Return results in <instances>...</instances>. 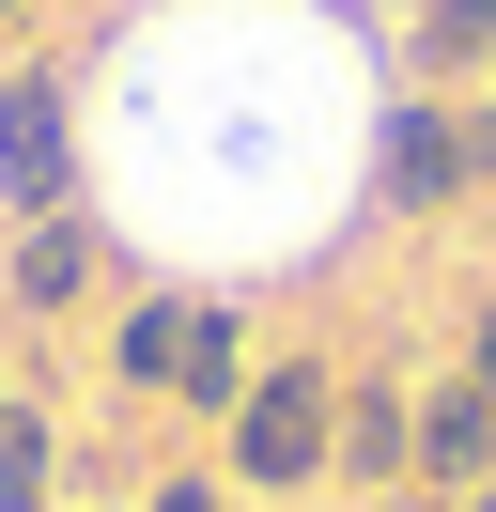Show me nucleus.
Segmentation results:
<instances>
[{
	"instance_id": "f257e3e1",
	"label": "nucleus",
	"mask_w": 496,
	"mask_h": 512,
	"mask_svg": "<svg viewBox=\"0 0 496 512\" xmlns=\"http://www.w3.org/2000/svg\"><path fill=\"white\" fill-rule=\"evenodd\" d=\"M496 187V109H450V94H403L388 140H372V202L388 218H434V202Z\"/></svg>"
},
{
	"instance_id": "f03ea898",
	"label": "nucleus",
	"mask_w": 496,
	"mask_h": 512,
	"mask_svg": "<svg viewBox=\"0 0 496 512\" xmlns=\"http://www.w3.org/2000/svg\"><path fill=\"white\" fill-rule=\"evenodd\" d=\"M326 450H341V388L310 373V357L248 373V404H233V466H248V481H310Z\"/></svg>"
},
{
	"instance_id": "7ed1b4c3",
	"label": "nucleus",
	"mask_w": 496,
	"mask_h": 512,
	"mask_svg": "<svg viewBox=\"0 0 496 512\" xmlns=\"http://www.w3.org/2000/svg\"><path fill=\"white\" fill-rule=\"evenodd\" d=\"M124 373H140V388H186V404H248V357H233V326H217L202 295L124 311Z\"/></svg>"
},
{
	"instance_id": "20e7f679",
	"label": "nucleus",
	"mask_w": 496,
	"mask_h": 512,
	"mask_svg": "<svg viewBox=\"0 0 496 512\" xmlns=\"http://www.w3.org/2000/svg\"><path fill=\"white\" fill-rule=\"evenodd\" d=\"M0 202H31V218L62 202V94L47 78H0Z\"/></svg>"
},
{
	"instance_id": "39448f33",
	"label": "nucleus",
	"mask_w": 496,
	"mask_h": 512,
	"mask_svg": "<svg viewBox=\"0 0 496 512\" xmlns=\"http://www.w3.org/2000/svg\"><path fill=\"white\" fill-rule=\"evenodd\" d=\"M419 466L434 481H481L496 466V404H481V388H434V404H419Z\"/></svg>"
},
{
	"instance_id": "423d86ee",
	"label": "nucleus",
	"mask_w": 496,
	"mask_h": 512,
	"mask_svg": "<svg viewBox=\"0 0 496 512\" xmlns=\"http://www.w3.org/2000/svg\"><path fill=\"white\" fill-rule=\"evenodd\" d=\"M341 466H357V481H403V466H419V404L357 388V404H341Z\"/></svg>"
},
{
	"instance_id": "0eeeda50",
	"label": "nucleus",
	"mask_w": 496,
	"mask_h": 512,
	"mask_svg": "<svg viewBox=\"0 0 496 512\" xmlns=\"http://www.w3.org/2000/svg\"><path fill=\"white\" fill-rule=\"evenodd\" d=\"M419 63H434V78L496 63V0H419Z\"/></svg>"
},
{
	"instance_id": "6e6552de",
	"label": "nucleus",
	"mask_w": 496,
	"mask_h": 512,
	"mask_svg": "<svg viewBox=\"0 0 496 512\" xmlns=\"http://www.w3.org/2000/svg\"><path fill=\"white\" fill-rule=\"evenodd\" d=\"M78 280H93V249H78L62 218H31V249H16V295H31V311H62Z\"/></svg>"
},
{
	"instance_id": "1a4fd4ad",
	"label": "nucleus",
	"mask_w": 496,
	"mask_h": 512,
	"mask_svg": "<svg viewBox=\"0 0 496 512\" xmlns=\"http://www.w3.org/2000/svg\"><path fill=\"white\" fill-rule=\"evenodd\" d=\"M31 497H47V419L0 404V512H31Z\"/></svg>"
},
{
	"instance_id": "9d476101",
	"label": "nucleus",
	"mask_w": 496,
	"mask_h": 512,
	"mask_svg": "<svg viewBox=\"0 0 496 512\" xmlns=\"http://www.w3.org/2000/svg\"><path fill=\"white\" fill-rule=\"evenodd\" d=\"M465 388H481V404H496V311H481V357H465Z\"/></svg>"
},
{
	"instance_id": "9b49d317",
	"label": "nucleus",
	"mask_w": 496,
	"mask_h": 512,
	"mask_svg": "<svg viewBox=\"0 0 496 512\" xmlns=\"http://www.w3.org/2000/svg\"><path fill=\"white\" fill-rule=\"evenodd\" d=\"M155 512H217V481H171V497H155Z\"/></svg>"
},
{
	"instance_id": "f8f14e48",
	"label": "nucleus",
	"mask_w": 496,
	"mask_h": 512,
	"mask_svg": "<svg viewBox=\"0 0 496 512\" xmlns=\"http://www.w3.org/2000/svg\"><path fill=\"white\" fill-rule=\"evenodd\" d=\"M0 16H16V0H0Z\"/></svg>"
},
{
	"instance_id": "ddd939ff",
	"label": "nucleus",
	"mask_w": 496,
	"mask_h": 512,
	"mask_svg": "<svg viewBox=\"0 0 496 512\" xmlns=\"http://www.w3.org/2000/svg\"><path fill=\"white\" fill-rule=\"evenodd\" d=\"M481 512H496V497H481Z\"/></svg>"
}]
</instances>
